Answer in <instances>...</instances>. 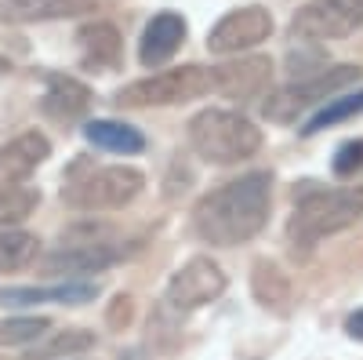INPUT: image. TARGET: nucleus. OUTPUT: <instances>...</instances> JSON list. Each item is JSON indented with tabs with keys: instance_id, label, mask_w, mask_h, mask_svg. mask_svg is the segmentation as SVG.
<instances>
[{
	"instance_id": "nucleus-21",
	"label": "nucleus",
	"mask_w": 363,
	"mask_h": 360,
	"mask_svg": "<svg viewBox=\"0 0 363 360\" xmlns=\"http://www.w3.org/2000/svg\"><path fill=\"white\" fill-rule=\"evenodd\" d=\"M40 251V240L26 229H0V273H15Z\"/></svg>"
},
{
	"instance_id": "nucleus-20",
	"label": "nucleus",
	"mask_w": 363,
	"mask_h": 360,
	"mask_svg": "<svg viewBox=\"0 0 363 360\" xmlns=\"http://www.w3.org/2000/svg\"><path fill=\"white\" fill-rule=\"evenodd\" d=\"M95 346V332H84V327H66V332H55L48 342L33 346L22 360H69L77 353H87Z\"/></svg>"
},
{
	"instance_id": "nucleus-1",
	"label": "nucleus",
	"mask_w": 363,
	"mask_h": 360,
	"mask_svg": "<svg viewBox=\"0 0 363 360\" xmlns=\"http://www.w3.org/2000/svg\"><path fill=\"white\" fill-rule=\"evenodd\" d=\"M269 207H272V178L265 171H251L203 193L193 207V229L200 240L215 248H236L265 229Z\"/></svg>"
},
{
	"instance_id": "nucleus-12",
	"label": "nucleus",
	"mask_w": 363,
	"mask_h": 360,
	"mask_svg": "<svg viewBox=\"0 0 363 360\" xmlns=\"http://www.w3.org/2000/svg\"><path fill=\"white\" fill-rule=\"evenodd\" d=\"M120 255L116 244L106 240H87V244H62L58 251H51L44 258V269L51 277H84V273H99V269L113 266Z\"/></svg>"
},
{
	"instance_id": "nucleus-10",
	"label": "nucleus",
	"mask_w": 363,
	"mask_h": 360,
	"mask_svg": "<svg viewBox=\"0 0 363 360\" xmlns=\"http://www.w3.org/2000/svg\"><path fill=\"white\" fill-rule=\"evenodd\" d=\"M215 92L233 102H255L265 99L272 87V58L269 55H240L233 62H222L211 70Z\"/></svg>"
},
{
	"instance_id": "nucleus-17",
	"label": "nucleus",
	"mask_w": 363,
	"mask_h": 360,
	"mask_svg": "<svg viewBox=\"0 0 363 360\" xmlns=\"http://www.w3.org/2000/svg\"><path fill=\"white\" fill-rule=\"evenodd\" d=\"M99 295V284H58V288H0V302L8 306H37V302H62V306H84Z\"/></svg>"
},
{
	"instance_id": "nucleus-3",
	"label": "nucleus",
	"mask_w": 363,
	"mask_h": 360,
	"mask_svg": "<svg viewBox=\"0 0 363 360\" xmlns=\"http://www.w3.org/2000/svg\"><path fill=\"white\" fill-rule=\"evenodd\" d=\"M363 215V186L349 190H313L309 197H301L294 215L287 222V233L294 244H316L323 236H335L349 229Z\"/></svg>"
},
{
	"instance_id": "nucleus-13",
	"label": "nucleus",
	"mask_w": 363,
	"mask_h": 360,
	"mask_svg": "<svg viewBox=\"0 0 363 360\" xmlns=\"http://www.w3.org/2000/svg\"><path fill=\"white\" fill-rule=\"evenodd\" d=\"M182 40H186V18H182L178 11H160L142 33V44H138L142 66H149V70L164 66L167 58L182 48Z\"/></svg>"
},
{
	"instance_id": "nucleus-29",
	"label": "nucleus",
	"mask_w": 363,
	"mask_h": 360,
	"mask_svg": "<svg viewBox=\"0 0 363 360\" xmlns=\"http://www.w3.org/2000/svg\"><path fill=\"white\" fill-rule=\"evenodd\" d=\"M69 360H77V356H69Z\"/></svg>"
},
{
	"instance_id": "nucleus-16",
	"label": "nucleus",
	"mask_w": 363,
	"mask_h": 360,
	"mask_svg": "<svg viewBox=\"0 0 363 360\" xmlns=\"http://www.w3.org/2000/svg\"><path fill=\"white\" fill-rule=\"evenodd\" d=\"M251 291L255 298L272 310V313H291V298H294V288H291V277L280 269V262H272V258H255L251 266Z\"/></svg>"
},
{
	"instance_id": "nucleus-27",
	"label": "nucleus",
	"mask_w": 363,
	"mask_h": 360,
	"mask_svg": "<svg viewBox=\"0 0 363 360\" xmlns=\"http://www.w3.org/2000/svg\"><path fill=\"white\" fill-rule=\"evenodd\" d=\"M345 332H349L352 339H359V342H363V310H356V313L345 320Z\"/></svg>"
},
{
	"instance_id": "nucleus-23",
	"label": "nucleus",
	"mask_w": 363,
	"mask_h": 360,
	"mask_svg": "<svg viewBox=\"0 0 363 360\" xmlns=\"http://www.w3.org/2000/svg\"><path fill=\"white\" fill-rule=\"evenodd\" d=\"M40 193L33 186H11V190H0V229H11L18 222H26L29 215L37 212Z\"/></svg>"
},
{
	"instance_id": "nucleus-22",
	"label": "nucleus",
	"mask_w": 363,
	"mask_h": 360,
	"mask_svg": "<svg viewBox=\"0 0 363 360\" xmlns=\"http://www.w3.org/2000/svg\"><path fill=\"white\" fill-rule=\"evenodd\" d=\"M359 113H363V92H356V95H338V99H330L320 113H313V116L306 120L301 135H316V131L335 128V124H342V120H352V116H359Z\"/></svg>"
},
{
	"instance_id": "nucleus-14",
	"label": "nucleus",
	"mask_w": 363,
	"mask_h": 360,
	"mask_svg": "<svg viewBox=\"0 0 363 360\" xmlns=\"http://www.w3.org/2000/svg\"><path fill=\"white\" fill-rule=\"evenodd\" d=\"M77 48H80V62L91 66V70H113L120 62V51H124V37L113 22H87L80 26L77 33Z\"/></svg>"
},
{
	"instance_id": "nucleus-15",
	"label": "nucleus",
	"mask_w": 363,
	"mask_h": 360,
	"mask_svg": "<svg viewBox=\"0 0 363 360\" xmlns=\"http://www.w3.org/2000/svg\"><path fill=\"white\" fill-rule=\"evenodd\" d=\"M91 109V87L80 84L77 77L66 73H48V87H44V113L55 120H80Z\"/></svg>"
},
{
	"instance_id": "nucleus-18",
	"label": "nucleus",
	"mask_w": 363,
	"mask_h": 360,
	"mask_svg": "<svg viewBox=\"0 0 363 360\" xmlns=\"http://www.w3.org/2000/svg\"><path fill=\"white\" fill-rule=\"evenodd\" d=\"M84 138L95 149H109V153H142L145 149L142 131L124 120H91L84 128Z\"/></svg>"
},
{
	"instance_id": "nucleus-28",
	"label": "nucleus",
	"mask_w": 363,
	"mask_h": 360,
	"mask_svg": "<svg viewBox=\"0 0 363 360\" xmlns=\"http://www.w3.org/2000/svg\"><path fill=\"white\" fill-rule=\"evenodd\" d=\"M8 73H11V62H8L4 55H0V77H8Z\"/></svg>"
},
{
	"instance_id": "nucleus-4",
	"label": "nucleus",
	"mask_w": 363,
	"mask_h": 360,
	"mask_svg": "<svg viewBox=\"0 0 363 360\" xmlns=\"http://www.w3.org/2000/svg\"><path fill=\"white\" fill-rule=\"evenodd\" d=\"M207 92H215L211 70H203V66H178V70H164V73H153V77L124 84L116 92V106H124V109L178 106V102L203 99Z\"/></svg>"
},
{
	"instance_id": "nucleus-19",
	"label": "nucleus",
	"mask_w": 363,
	"mask_h": 360,
	"mask_svg": "<svg viewBox=\"0 0 363 360\" xmlns=\"http://www.w3.org/2000/svg\"><path fill=\"white\" fill-rule=\"evenodd\" d=\"M95 8L99 0H8L4 15L18 22H37V18H73Z\"/></svg>"
},
{
	"instance_id": "nucleus-25",
	"label": "nucleus",
	"mask_w": 363,
	"mask_h": 360,
	"mask_svg": "<svg viewBox=\"0 0 363 360\" xmlns=\"http://www.w3.org/2000/svg\"><path fill=\"white\" fill-rule=\"evenodd\" d=\"M359 168H363V138H352V142L338 146V153H335V175L338 178H352Z\"/></svg>"
},
{
	"instance_id": "nucleus-5",
	"label": "nucleus",
	"mask_w": 363,
	"mask_h": 360,
	"mask_svg": "<svg viewBox=\"0 0 363 360\" xmlns=\"http://www.w3.org/2000/svg\"><path fill=\"white\" fill-rule=\"evenodd\" d=\"M145 186V175L138 168L128 164H109V168H95L84 178H73L62 190V200L77 212H113V207L131 204Z\"/></svg>"
},
{
	"instance_id": "nucleus-8",
	"label": "nucleus",
	"mask_w": 363,
	"mask_h": 360,
	"mask_svg": "<svg viewBox=\"0 0 363 360\" xmlns=\"http://www.w3.org/2000/svg\"><path fill=\"white\" fill-rule=\"evenodd\" d=\"M225 284L229 280L222 273V266L215 258H207V255H196V258H189L171 277V284H167V306L178 310V313L211 306L215 298L225 295Z\"/></svg>"
},
{
	"instance_id": "nucleus-7",
	"label": "nucleus",
	"mask_w": 363,
	"mask_h": 360,
	"mask_svg": "<svg viewBox=\"0 0 363 360\" xmlns=\"http://www.w3.org/2000/svg\"><path fill=\"white\" fill-rule=\"evenodd\" d=\"M363 26V0H313L291 18V37L301 44L342 40Z\"/></svg>"
},
{
	"instance_id": "nucleus-26",
	"label": "nucleus",
	"mask_w": 363,
	"mask_h": 360,
	"mask_svg": "<svg viewBox=\"0 0 363 360\" xmlns=\"http://www.w3.org/2000/svg\"><path fill=\"white\" fill-rule=\"evenodd\" d=\"M131 295H116L113 298V306H109V324L113 327H124V324H131Z\"/></svg>"
},
{
	"instance_id": "nucleus-24",
	"label": "nucleus",
	"mask_w": 363,
	"mask_h": 360,
	"mask_svg": "<svg viewBox=\"0 0 363 360\" xmlns=\"http://www.w3.org/2000/svg\"><path fill=\"white\" fill-rule=\"evenodd\" d=\"M51 327L48 317H15V320H0V342L4 346H22V342H37Z\"/></svg>"
},
{
	"instance_id": "nucleus-11",
	"label": "nucleus",
	"mask_w": 363,
	"mask_h": 360,
	"mask_svg": "<svg viewBox=\"0 0 363 360\" xmlns=\"http://www.w3.org/2000/svg\"><path fill=\"white\" fill-rule=\"evenodd\" d=\"M51 157V142L40 131H22L8 146H0V190L22 186Z\"/></svg>"
},
{
	"instance_id": "nucleus-9",
	"label": "nucleus",
	"mask_w": 363,
	"mask_h": 360,
	"mask_svg": "<svg viewBox=\"0 0 363 360\" xmlns=\"http://www.w3.org/2000/svg\"><path fill=\"white\" fill-rule=\"evenodd\" d=\"M272 33V15L262 4H247V8H233L225 11L207 33V51L211 55H240L251 51L262 40H269Z\"/></svg>"
},
{
	"instance_id": "nucleus-6",
	"label": "nucleus",
	"mask_w": 363,
	"mask_h": 360,
	"mask_svg": "<svg viewBox=\"0 0 363 360\" xmlns=\"http://www.w3.org/2000/svg\"><path fill=\"white\" fill-rule=\"evenodd\" d=\"M359 77H363V70L352 66V62H345V66L320 70V73H313V77H306V80H294V84L280 87V92H272V95L265 99V116L277 120V124H294V120L306 113V109H313V106H320V102L327 106L330 99L342 92V87L356 84Z\"/></svg>"
},
{
	"instance_id": "nucleus-2",
	"label": "nucleus",
	"mask_w": 363,
	"mask_h": 360,
	"mask_svg": "<svg viewBox=\"0 0 363 360\" xmlns=\"http://www.w3.org/2000/svg\"><path fill=\"white\" fill-rule=\"evenodd\" d=\"M189 146L207 164H236L258 153L262 131L244 113L207 106L189 120Z\"/></svg>"
}]
</instances>
